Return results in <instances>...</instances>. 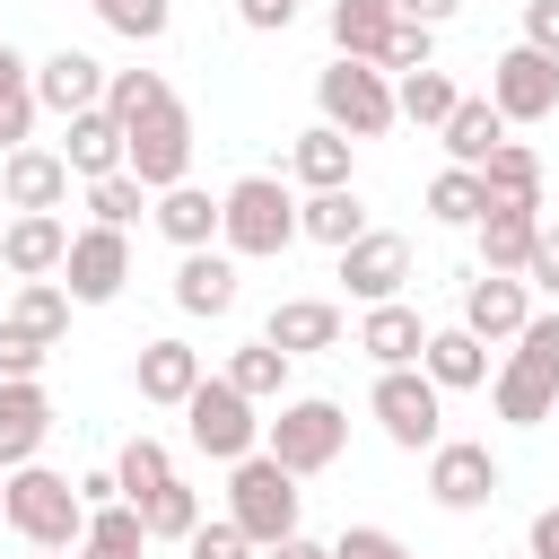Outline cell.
Returning <instances> with one entry per match:
<instances>
[{
  "instance_id": "1",
  "label": "cell",
  "mask_w": 559,
  "mask_h": 559,
  "mask_svg": "<svg viewBox=\"0 0 559 559\" xmlns=\"http://www.w3.org/2000/svg\"><path fill=\"white\" fill-rule=\"evenodd\" d=\"M489 402H498L507 428H542L559 411V314H524L507 367L489 376Z\"/></svg>"
},
{
  "instance_id": "48",
  "label": "cell",
  "mask_w": 559,
  "mask_h": 559,
  "mask_svg": "<svg viewBox=\"0 0 559 559\" xmlns=\"http://www.w3.org/2000/svg\"><path fill=\"white\" fill-rule=\"evenodd\" d=\"M524 44L559 61V0H524Z\"/></svg>"
},
{
  "instance_id": "36",
  "label": "cell",
  "mask_w": 559,
  "mask_h": 559,
  "mask_svg": "<svg viewBox=\"0 0 559 559\" xmlns=\"http://www.w3.org/2000/svg\"><path fill=\"white\" fill-rule=\"evenodd\" d=\"M227 384H236L245 402H271V393L288 384V349H271V341H245V349L227 358Z\"/></svg>"
},
{
  "instance_id": "6",
  "label": "cell",
  "mask_w": 559,
  "mask_h": 559,
  "mask_svg": "<svg viewBox=\"0 0 559 559\" xmlns=\"http://www.w3.org/2000/svg\"><path fill=\"white\" fill-rule=\"evenodd\" d=\"M314 105H323V122L332 131H349V140H384L402 114H393V79L376 70V61H349V52H332V70L314 79Z\"/></svg>"
},
{
  "instance_id": "55",
  "label": "cell",
  "mask_w": 559,
  "mask_h": 559,
  "mask_svg": "<svg viewBox=\"0 0 559 559\" xmlns=\"http://www.w3.org/2000/svg\"><path fill=\"white\" fill-rule=\"evenodd\" d=\"M0 498H9V472H0Z\"/></svg>"
},
{
  "instance_id": "8",
  "label": "cell",
  "mask_w": 559,
  "mask_h": 559,
  "mask_svg": "<svg viewBox=\"0 0 559 559\" xmlns=\"http://www.w3.org/2000/svg\"><path fill=\"white\" fill-rule=\"evenodd\" d=\"M183 437H192V454L236 463V454H253V445H262V419H253V402H245L227 376H201V384L183 393Z\"/></svg>"
},
{
  "instance_id": "53",
  "label": "cell",
  "mask_w": 559,
  "mask_h": 559,
  "mask_svg": "<svg viewBox=\"0 0 559 559\" xmlns=\"http://www.w3.org/2000/svg\"><path fill=\"white\" fill-rule=\"evenodd\" d=\"M79 498H87V507H105V498H122V480H114V463H105V472H87V480H79Z\"/></svg>"
},
{
  "instance_id": "46",
  "label": "cell",
  "mask_w": 559,
  "mask_h": 559,
  "mask_svg": "<svg viewBox=\"0 0 559 559\" xmlns=\"http://www.w3.org/2000/svg\"><path fill=\"white\" fill-rule=\"evenodd\" d=\"M524 288L559 297V227H542V236H533V253H524Z\"/></svg>"
},
{
  "instance_id": "29",
  "label": "cell",
  "mask_w": 559,
  "mask_h": 559,
  "mask_svg": "<svg viewBox=\"0 0 559 559\" xmlns=\"http://www.w3.org/2000/svg\"><path fill=\"white\" fill-rule=\"evenodd\" d=\"M79 559H148V524H140V507H131V498H105V507H87Z\"/></svg>"
},
{
  "instance_id": "45",
  "label": "cell",
  "mask_w": 559,
  "mask_h": 559,
  "mask_svg": "<svg viewBox=\"0 0 559 559\" xmlns=\"http://www.w3.org/2000/svg\"><path fill=\"white\" fill-rule=\"evenodd\" d=\"M332 559H411V542H402L393 524H349V533L332 542Z\"/></svg>"
},
{
  "instance_id": "38",
  "label": "cell",
  "mask_w": 559,
  "mask_h": 559,
  "mask_svg": "<svg viewBox=\"0 0 559 559\" xmlns=\"http://www.w3.org/2000/svg\"><path fill=\"white\" fill-rule=\"evenodd\" d=\"M489 210V192H480V175L472 166H445L437 183H428V218H445V227H472Z\"/></svg>"
},
{
  "instance_id": "20",
  "label": "cell",
  "mask_w": 559,
  "mask_h": 559,
  "mask_svg": "<svg viewBox=\"0 0 559 559\" xmlns=\"http://www.w3.org/2000/svg\"><path fill=\"white\" fill-rule=\"evenodd\" d=\"M472 227H480V271H524V253L542 236V201H489Z\"/></svg>"
},
{
  "instance_id": "34",
  "label": "cell",
  "mask_w": 559,
  "mask_h": 559,
  "mask_svg": "<svg viewBox=\"0 0 559 559\" xmlns=\"http://www.w3.org/2000/svg\"><path fill=\"white\" fill-rule=\"evenodd\" d=\"M393 0H332V44L349 52V61H376L384 52V35H393Z\"/></svg>"
},
{
  "instance_id": "33",
  "label": "cell",
  "mask_w": 559,
  "mask_h": 559,
  "mask_svg": "<svg viewBox=\"0 0 559 559\" xmlns=\"http://www.w3.org/2000/svg\"><path fill=\"white\" fill-rule=\"evenodd\" d=\"M454 105H463V87H454V79H445L437 61H428V70H402V79H393V114H402V122H419V131H437V122H445Z\"/></svg>"
},
{
  "instance_id": "28",
  "label": "cell",
  "mask_w": 559,
  "mask_h": 559,
  "mask_svg": "<svg viewBox=\"0 0 559 559\" xmlns=\"http://www.w3.org/2000/svg\"><path fill=\"white\" fill-rule=\"evenodd\" d=\"M297 236H314V245H332V253H341V245H358V236H367V201H358L349 183L306 192V201H297Z\"/></svg>"
},
{
  "instance_id": "10",
  "label": "cell",
  "mask_w": 559,
  "mask_h": 559,
  "mask_svg": "<svg viewBox=\"0 0 559 559\" xmlns=\"http://www.w3.org/2000/svg\"><path fill=\"white\" fill-rule=\"evenodd\" d=\"M122 280H131V236L122 227H70V253H61L70 306H114Z\"/></svg>"
},
{
  "instance_id": "2",
  "label": "cell",
  "mask_w": 559,
  "mask_h": 559,
  "mask_svg": "<svg viewBox=\"0 0 559 559\" xmlns=\"http://www.w3.org/2000/svg\"><path fill=\"white\" fill-rule=\"evenodd\" d=\"M218 245L245 253V262L288 253V245H297V201H288V183H280V175H236V183L218 192Z\"/></svg>"
},
{
  "instance_id": "3",
  "label": "cell",
  "mask_w": 559,
  "mask_h": 559,
  "mask_svg": "<svg viewBox=\"0 0 559 559\" xmlns=\"http://www.w3.org/2000/svg\"><path fill=\"white\" fill-rule=\"evenodd\" d=\"M0 515L17 524V542H26V550H79V533H87V498H79L52 463H17V472H9Z\"/></svg>"
},
{
  "instance_id": "42",
  "label": "cell",
  "mask_w": 559,
  "mask_h": 559,
  "mask_svg": "<svg viewBox=\"0 0 559 559\" xmlns=\"http://www.w3.org/2000/svg\"><path fill=\"white\" fill-rule=\"evenodd\" d=\"M428 61H437V26H419V17H393V35H384L376 70H384V79H402V70H428Z\"/></svg>"
},
{
  "instance_id": "44",
  "label": "cell",
  "mask_w": 559,
  "mask_h": 559,
  "mask_svg": "<svg viewBox=\"0 0 559 559\" xmlns=\"http://www.w3.org/2000/svg\"><path fill=\"white\" fill-rule=\"evenodd\" d=\"M183 559H253V542H245V524H236V515H218V524L201 515V524L183 533Z\"/></svg>"
},
{
  "instance_id": "21",
  "label": "cell",
  "mask_w": 559,
  "mask_h": 559,
  "mask_svg": "<svg viewBox=\"0 0 559 559\" xmlns=\"http://www.w3.org/2000/svg\"><path fill=\"white\" fill-rule=\"evenodd\" d=\"M358 349H367L376 367H419V349H428V323H419V306H402V297L367 306V323H358Z\"/></svg>"
},
{
  "instance_id": "15",
  "label": "cell",
  "mask_w": 559,
  "mask_h": 559,
  "mask_svg": "<svg viewBox=\"0 0 559 559\" xmlns=\"http://www.w3.org/2000/svg\"><path fill=\"white\" fill-rule=\"evenodd\" d=\"M524 314H533V288H524L515 271H480V280H463V332H472V341H515Z\"/></svg>"
},
{
  "instance_id": "25",
  "label": "cell",
  "mask_w": 559,
  "mask_h": 559,
  "mask_svg": "<svg viewBox=\"0 0 559 559\" xmlns=\"http://www.w3.org/2000/svg\"><path fill=\"white\" fill-rule=\"evenodd\" d=\"M175 306H183V314H227V306H236V262L210 253V245H192V253L175 262Z\"/></svg>"
},
{
  "instance_id": "56",
  "label": "cell",
  "mask_w": 559,
  "mask_h": 559,
  "mask_svg": "<svg viewBox=\"0 0 559 559\" xmlns=\"http://www.w3.org/2000/svg\"><path fill=\"white\" fill-rule=\"evenodd\" d=\"M524 559H533V550H524Z\"/></svg>"
},
{
  "instance_id": "17",
  "label": "cell",
  "mask_w": 559,
  "mask_h": 559,
  "mask_svg": "<svg viewBox=\"0 0 559 559\" xmlns=\"http://www.w3.org/2000/svg\"><path fill=\"white\" fill-rule=\"evenodd\" d=\"M61 253H70V218H61V210H17V218L0 227V262H9L17 280H52Z\"/></svg>"
},
{
  "instance_id": "52",
  "label": "cell",
  "mask_w": 559,
  "mask_h": 559,
  "mask_svg": "<svg viewBox=\"0 0 559 559\" xmlns=\"http://www.w3.org/2000/svg\"><path fill=\"white\" fill-rule=\"evenodd\" d=\"M271 559H332V542H306V533H280Z\"/></svg>"
},
{
  "instance_id": "39",
  "label": "cell",
  "mask_w": 559,
  "mask_h": 559,
  "mask_svg": "<svg viewBox=\"0 0 559 559\" xmlns=\"http://www.w3.org/2000/svg\"><path fill=\"white\" fill-rule=\"evenodd\" d=\"M114 480H122V498H148V489L175 480V454H166L157 437H131V445L114 454Z\"/></svg>"
},
{
  "instance_id": "9",
  "label": "cell",
  "mask_w": 559,
  "mask_h": 559,
  "mask_svg": "<svg viewBox=\"0 0 559 559\" xmlns=\"http://www.w3.org/2000/svg\"><path fill=\"white\" fill-rule=\"evenodd\" d=\"M367 411H376V428H384L402 454H428V445L445 437V428H437V419H445V393H437L419 367H384L376 393H367Z\"/></svg>"
},
{
  "instance_id": "37",
  "label": "cell",
  "mask_w": 559,
  "mask_h": 559,
  "mask_svg": "<svg viewBox=\"0 0 559 559\" xmlns=\"http://www.w3.org/2000/svg\"><path fill=\"white\" fill-rule=\"evenodd\" d=\"M140 507V524H148V542H183L192 524H201V498L183 489V480H166V489H148V498H131Z\"/></svg>"
},
{
  "instance_id": "47",
  "label": "cell",
  "mask_w": 559,
  "mask_h": 559,
  "mask_svg": "<svg viewBox=\"0 0 559 559\" xmlns=\"http://www.w3.org/2000/svg\"><path fill=\"white\" fill-rule=\"evenodd\" d=\"M44 358H52L44 341H26V332H9V323H0V376H44Z\"/></svg>"
},
{
  "instance_id": "35",
  "label": "cell",
  "mask_w": 559,
  "mask_h": 559,
  "mask_svg": "<svg viewBox=\"0 0 559 559\" xmlns=\"http://www.w3.org/2000/svg\"><path fill=\"white\" fill-rule=\"evenodd\" d=\"M26 131H35V70L0 44V157L26 148Z\"/></svg>"
},
{
  "instance_id": "14",
  "label": "cell",
  "mask_w": 559,
  "mask_h": 559,
  "mask_svg": "<svg viewBox=\"0 0 559 559\" xmlns=\"http://www.w3.org/2000/svg\"><path fill=\"white\" fill-rule=\"evenodd\" d=\"M44 437H52V393L35 376H0V472L35 463Z\"/></svg>"
},
{
  "instance_id": "24",
  "label": "cell",
  "mask_w": 559,
  "mask_h": 559,
  "mask_svg": "<svg viewBox=\"0 0 559 559\" xmlns=\"http://www.w3.org/2000/svg\"><path fill=\"white\" fill-rule=\"evenodd\" d=\"M148 218H157V236H166L175 253H192V245H210V236H218V192H201V183L183 175V183H166V192H157V210H148Z\"/></svg>"
},
{
  "instance_id": "12",
  "label": "cell",
  "mask_w": 559,
  "mask_h": 559,
  "mask_svg": "<svg viewBox=\"0 0 559 559\" xmlns=\"http://www.w3.org/2000/svg\"><path fill=\"white\" fill-rule=\"evenodd\" d=\"M498 454L480 445V437H437L428 445V498L437 507H454V515H472V507H489L498 498Z\"/></svg>"
},
{
  "instance_id": "30",
  "label": "cell",
  "mask_w": 559,
  "mask_h": 559,
  "mask_svg": "<svg viewBox=\"0 0 559 559\" xmlns=\"http://www.w3.org/2000/svg\"><path fill=\"white\" fill-rule=\"evenodd\" d=\"M437 140H445V157H454V166H480V157L507 140V114H498L489 96H463V105L437 122Z\"/></svg>"
},
{
  "instance_id": "16",
  "label": "cell",
  "mask_w": 559,
  "mask_h": 559,
  "mask_svg": "<svg viewBox=\"0 0 559 559\" xmlns=\"http://www.w3.org/2000/svg\"><path fill=\"white\" fill-rule=\"evenodd\" d=\"M35 105L44 114H87V105H105V61L96 52H79V44H61L52 61H35Z\"/></svg>"
},
{
  "instance_id": "49",
  "label": "cell",
  "mask_w": 559,
  "mask_h": 559,
  "mask_svg": "<svg viewBox=\"0 0 559 559\" xmlns=\"http://www.w3.org/2000/svg\"><path fill=\"white\" fill-rule=\"evenodd\" d=\"M297 9H306V0H236V17H245L253 35H280V26L297 17Z\"/></svg>"
},
{
  "instance_id": "11",
  "label": "cell",
  "mask_w": 559,
  "mask_h": 559,
  "mask_svg": "<svg viewBox=\"0 0 559 559\" xmlns=\"http://www.w3.org/2000/svg\"><path fill=\"white\" fill-rule=\"evenodd\" d=\"M489 105H498L507 122H550V114H559V61L533 52V44H507V52L489 61Z\"/></svg>"
},
{
  "instance_id": "4",
  "label": "cell",
  "mask_w": 559,
  "mask_h": 559,
  "mask_svg": "<svg viewBox=\"0 0 559 559\" xmlns=\"http://www.w3.org/2000/svg\"><path fill=\"white\" fill-rule=\"evenodd\" d=\"M341 445H349V411L332 393H297V402H280V419H262V454L280 472H297V480L306 472H332Z\"/></svg>"
},
{
  "instance_id": "19",
  "label": "cell",
  "mask_w": 559,
  "mask_h": 559,
  "mask_svg": "<svg viewBox=\"0 0 559 559\" xmlns=\"http://www.w3.org/2000/svg\"><path fill=\"white\" fill-rule=\"evenodd\" d=\"M0 201H9V210H61V201H70L61 148H9V157H0Z\"/></svg>"
},
{
  "instance_id": "23",
  "label": "cell",
  "mask_w": 559,
  "mask_h": 559,
  "mask_svg": "<svg viewBox=\"0 0 559 559\" xmlns=\"http://www.w3.org/2000/svg\"><path fill=\"white\" fill-rule=\"evenodd\" d=\"M131 384H140V402L183 411V393L201 384V349H192V341H148V349H140V367H131Z\"/></svg>"
},
{
  "instance_id": "51",
  "label": "cell",
  "mask_w": 559,
  "mask_h": 559,
  "mask_svg": "<svg viewBox=\"0 0 559 559\" xmlns=\"http://www.w3.org/2000/svg\"><path fill=\"white\" fill-rule=\"evenodd\" d=\"M393 9H402V17H419V26H445L463 0H393Z\"/></svg>"
},
{
  "instance_id": "22",
  "label": "cell",
  "mask_w": 559,
  "mask_h": 559,
  "mask_svg": "<svg viewBox=\"0 0 559 559\" xmlns=\"http://www.w3.org/2000/svg\"><path fill=\"white\" fill-rule=\"evenodd\" d=\"M419 376H428L437 393H472V384H489V341H472L463 323H445V332H428Z\"/></svg>"
},
{
  "instance_id": "40",
  "label": "cell",
  "mask_w": 559,
  "mask_h": 559,
  "mask_svg": "<svg viewBox=\"0 0 559 559\" xmlns=\"http://www.w3.org/2000/svg\"><path fill=\"white\" fill-rule=\"evenodd\" d=\"M87 210H96V227H131V218L148 210V183L114 166V175H96V183H87Z\"/></svg>"
},
{
  "instance_id": "13",
  "label": "cell",
  "mask_w": 559,
  "mask_h": 559,
  "mask_svg": "<svg viewBox=\"0 0 559 559\" xmlns=\"http://www.w3.org/2000/svg\"><path fill=\"white\" fill-rule=\"evenodd\" d=\"M341 288H349L358 306H384V297H402V288H411V236H393V227H367L358 245H341Z\"/></svg>"
},
{
  "instance_id": "26",
  "label": "cell",
  "mask_w": 559,
  "mask_h": 559,
  "mask_svg": "<svg viewBox=\"0 0 559 559\" xmlns=\"http://www.w3.org/2000/svg\"><path fill=\"white\" fill-rule=\"evenodd\" d=\"M61 166H70V175H87V183H96V175H114V166H122V122H114L105 105H87V114H70V140H61Z\"/></svg>"
},
{
  "instance_id": "50",
  "label": "cell",
  "mask_w": 559,
  "mask_h": 559,
  "mask_svg": "<svg viewBox=\"0 0 559 559\" xmlns=\"http://www.w3.org/2000/svg\"><path fill=\"white\" fill-rule=\"evenodd\" d=\"M524 550H533V559H559V507H542V515H533V533H524Z\"/></svg>"
},
{
  "instance_id": "54",
  "label": "cell",
  "mask_w": 559,
  "mask_h": 559,
  "mask_svg": "<svg viewBox=\"0 0 559 559\" xmlns=\"http://www.w3.org/2000/svg\"><path fill=\"white\" fill-rule=\"evenodd\" d=\"M35 559H79V550H35Z\"/></svg>"
},
{
  "instance_id": "7",
  "label": "cell",
  "mask_w": 559,
  "mask_h": 559,
  "mask_svg": "<svg viewBox=\"0 0 559 559\" xmlns=\"http://www.w3.org/2000/svg\"><path fill=\"white\" fill-rule=\"evenodd\" d=\"M122 175H140L148 192H166V183L192 175V114H183L175 96H157L148 114L122 122Z\"/></svg>"
},
{
  "instance_id": "5",
  "label": "cell",
  "mask_w": 559,
  "mask_h": 559,
  "mask_svg": "<svg viewBox=\"0 0 559 559\" xmlns=\"http://www.w3.org/2000/svg\"><path fill=\"white\" fill-rule=\"evenodd\" d=\"M227 515L245 524L253 550H271L280 533H297V472H280L262 445L236 454V463H227Z\"/></svg>"
},
{
  "instance_id": "41",
  "label": "cell",
  "mask_w": 559,
  "mask_h": 559,
  "mask_svg": "<svg viewBox=\"0 0 559 559\" xmlns=\"http://www.w3.org/2000/svg\"><path fill=\"white\" fill-rule=\"evenodd\" d=\"M114 35H131V44H157L166 26H175V0H87Z\"/></svg>"
},
{
  "instance_id": "43",
  "label": "cell",
  "mask_w": 559,
  "mask_h": 559,
  "mask_svg": "<svg viewBox=\"0 0 559 559\" xmlns=\"http://www.w3.org/2000/svg\"><path fill=\"white\" fill-rule=\"evenodd\" d=\"M157 96H175V87H166L157 70H105V114H114V122H131V114H148Z\"/></svg>"
},
{
  "instance_id": "31",
  "label": "cell",
  "mask_w": 559,
  "mask_h": 559,
  "mask_svg": "<svg viewBox=\"0 0 559 559\" xmlns=\"http://www.w3.org/2000/svg\"><path fill=\"white\" fill-rule=\"evenodd\" d=\"M472 175H480L489 201H542V148H533V140H498Z\"/></svg>"
},
{
  "instance_id": "32",
  "label": "cell",
  "mask_w": 559,
  "mask_h": 559,
  "mask_svg": "<svg viewBox=\"0 0 559 559\" xmlns=\"http://www.w3.org/2000/svg\"><path fill=\"white\" fill-rule=\"evenodd\" d=\"M0 323L26 332V341H44V349H61V332H70V288H61V280H26Z\"/></svg>"
},
{
  "instance_id": "18",
  "label": "cell",
  "mask_w": 559,
  "mask_h": 559,
  "mask_svg": "<svg viewBox=\"0 0 559 559\" xmlns=\"http://www.w3.org/2000/svg\"><path fill=\"white\" fill-rule=\"evenodd\" d=\"M262 341L288 349V358H314V349H341V306L332 297H280L262 314Z\"/></svg>"
},
{
  "instance_id": "27",
  "label": "cell",
  "mask_w": 559,
  "mask_h": 559,
  "mask_svg": "<svg viewBox=\"0 0 559 559\" xmlns=\"http://www.w3.org/2000/svg\"><path fill=\"white\" fill-rule=\"evenodd\" d=\"M349 131H332V122H314V131H297L288 140V175L306 183V192H332V183H349Z\"/></svg>"
}]
</instances>
